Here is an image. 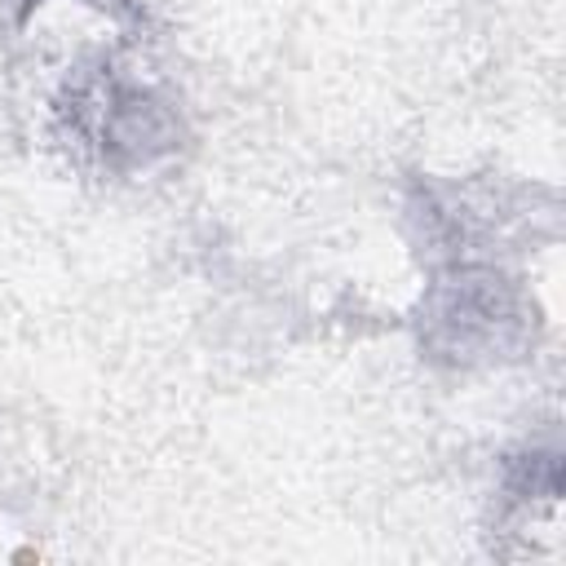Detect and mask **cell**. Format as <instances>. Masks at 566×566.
Masks as SVG:
<instances>
[{
  "label": "cell",
  "instance_id": "2",
  "mask_svg": "<svg viewBox=\"0 0 566 566\" xmlns=\"http://www.w3.org/2000/svg\"><path fill=\"white\" fill-rule=\"evenodd\" d=\"M57 115L66 124V137L88 146L111 172H142L168 159L186 137L181 111L159 88L111 66L75 80Z\"/></svg>",
  "mask_w": 566,
  "mask_h": 566
},
{
  "label": "cell",
  "instance_id": "1",
  "mask_svg": "<svg viewBox=\"0 0 566 566\" xmlns=\"http://www.w3.org/2000/svg\"><path fill=\"white\" fill-rule=\"evenodd\" d=\"M420 349L442 367H486L517 358L535 332L526 292L482 261H451L420 301Z\"/></svg>",
  "mask_w": 566,
  "mask_h": 566
},
{
  "label": "cell",
  "instance_id": "4",
  "mask_svg": "<svg viewBox=\"0 0 566 566\" xmlns=\"http://www.w3.org/2000/svg\"><path fill=\"white\" fill-rule=\"evenodd\" d=\"M40 4H44V0H22V18H27L31 9H40ZM93 4H111L115 13H137V9H133V0H93Z\"/></svg>",
  "mask_w": 566,
  "mask_h": 566
},
{
  "label": "cell",
  "instance_id": "3",
  "mask_svg": "<svg viewBox=\"0 0 566 566\" xmlns=\"http://www.w3.org/2000/svg\"><path fill=\"white\" fill-rule=\"evenodd\" d=\"M504 495L513 504H553L562 495V455L553 447H522L504 460Z\"/></svg>",
  "mask_w": 566,
  "mask_h": 566
}]
</instances>
